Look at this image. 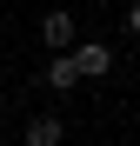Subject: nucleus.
Segmentation results:
<instances>
[{
	"instance_id": "3",
	"label": "nucleus",
	"mask_w": 140,
	"mask_h": 146,
	"mask_svg": "<svg viewBox=\"0 0 140 146\" xmlns=\"http://www.w3.org/2000/svg\"><path fill=\"white\" fill-rule=\"evenodd\" d=\"M40 33H47V46H54V53H67V46H74V20H67V13H47Z\"/></svg>"
},
{
	"instance_id": "2",
	"label": "nucleus",
	"mask_w": 140,
	"mask_h": 146,
	"mask_svg": "<svg viewBox=\"0 0 140 146\" xmlns=\"http://www.w3.org/2000/svg\"><path fill=\"white\" fill-rule=\"evenodd\" d=\"M60 133H67V119H54V113L27 119V146H60Z\"/></svg>"
},
{
	"instance_id": "4",
	"label": "nucleus",
	"mask_w": 140,
	"mask_h": 146,
	"mask_svg": "<svg viewBox=\"0 0 140 146\" xmlns=\"http://www.w3.org/2000/svg\"><path fill=\"white\" fill-rule=\"evenodd\" d=\"M47 86H54V93L80 86V73H74V60H67V53H54V60H47Z\"/></svg>"
},
{
	"instance_id": "1",
	"label": "nucleus",
	"mask_w": 140,
	"mask_h": 146,
	"mask_svg": "<svg viewBox=\"0 0 140 146\" xmlns=\"http://www.w3.org/2000/svg\"><path fill=\"white\" fill-rule=\"evenodd\" d=\"M67 60H74V73H80V80H87V73H107V66H113V53H107L100 40H87V46H74Z\"/></svg>"
}]
</instances>
